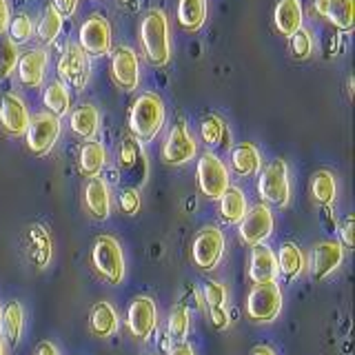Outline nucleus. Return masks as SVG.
I'll return each instance as SVG.
<instances>
[{"label":"nucleus","instance_id":"4be33fe9","mask_svg":"<svg viewBox=\"0 0 355 355\" xmlns=\"http://www.w3.org/2000/svg\"><path fill=\"white\" fill-rule=\"evenodd\" d=\"M85 202H87L89 214L96 220H105L111 209V196H109L107 182L100 180V178H92L85 187Z\"/></svg>","mask_w":355,"mask_h":355},{"label":"nucleus","instance_id":"a18cd8bd","mask_svg":"<svg viewBox=\"0 0 355 355\" xmlns=\"http://www.w3.org/2000/svg\"><path fill=\"white\" fill-rule=\"evenodd\" d=\"M169 355H196V353H193V349L189 347L187 342H178L175 347L171 349V353H169Z\"/></svg>","mask_w":355,"mask_h":355},{"label":"nucleus","instance_id":"4468645a","mask_svg":"<svg viewBox=\"0 0 355 355\" xmlns=\"http://www.w3.org/2000/svg\"><path fill=\"white\" fill-rule=\"evenodd\" d=\"M111 76L125 92H136L140 80V67L138 55L129 47H118L111 55Z\"/></svg>","mask_w":355,"mask_h":355},{"label":"nucleus","instance_id":"2f4dec72","mask_svg":"<svg viewBox=\"0 0 355 355\" xmlns=\"http://www.w3.org/2000/svg\"><path fill=\"white\" fill-rule=\"evenodd\" d=\"M202 140L211 147H222V149H229V129L227 125L222 122L220 116H207L202 120Z\"/></svg>","mask_w":355,"mask_h":355},{"label":"nucleus","instance_id":"423d86ee","mask_svg":"<svg viewBox=\"0 0 355 355\" xmlns=\"http://www.w3.org/2000/svg\"><path fill=\"white\" fill-rule=\"evenodd\" d=\"M282 306L280 286L275 282H260L247 297V315L255 322H271Z\"/></svg>","mask_w":355,"mask_h":355},{"label":"nucleus","instance_id":"f8f14e48","mask_svg":"<svg viewBox=\"0 0 355 355\" xmlns=\"http://www.w3.org/2000/svg\"><path fill=\"white\" fill-rule=\"evenodd\" d=\"M198 153V144L196 140L189 136L184 120L175 122L169 138L164 142V149H162V158L166 164H184L189 160H193Z\"/></svg>","mask_w":355,"mask_h":355},{"label":"nucleus","instance_id":"f03ea898","mask_svg":"<svg viewBox=\"0 0 355 355\" xmlns=\"http://www.w3.org/2000/svg\"><path fill=\"white\" fill-rule=\"evenodd\" d=\"M164 125V103L155 94H142L131 107L129 114V129L142 142L155 138Z\"/></svg>","mask_w":355,"mask_h":355},{"label":"nucleus","instance_id":"f3484780","mask_svg":"<svg viewBox=\"0 0 355 355\" xmlns=\"http://www.w3.org/2000/svg\"><path fill=\"white\" fill-rule=\"evenodd\" d=\"M315 11L338 31H351L355 22V0H315Z\"/></svg>","mask_w":355,"mask_h":355},{"label":"nucleus","instance_id":"0eeeda50","mask_svg":"<svg viewBox=\"0 0 355 355\" xmlns=\"http://www.w3.org/2000/svg\"><path fill=\"white\" fill-rule=\"evenodd\" d=\"M198 184L207 198L218 200L229 189V171L216 153H202L198 160Z\"/></svg>","mask_w":355,"mask_h":355},{"label":"nucleus","instance_id":"b1692460","mask_svg":"<svg viewBox=\"0 0 355 355\" xmlns=\"http://www.w3.org/2000/svg\"><path fill=\"white\" fill-rule=\"evenodd\" d=\"M220 216L229 225H238V222L247 214V200H244V193L236 187H229L220 198Z\"/></svg>","mask_w":355,"mask_h":355},{"label":"nucleus","instance_id":"c85d7f7f","mask_svg":"<svg viewBox=\"0 0 355 355\" xmlns=\"http://www.w3.org/2000/svg\"><path fill=\"white\" fill-rule=\"evenodd\" d=\"M105 160H107L105 147L96 140H89L80 149V171L89 178H98V173L105 166Z\"/></svg>","mask_w":355,"mask_h":355},{"label":"nucleus","instance_id":"37998d69","mask_svg":"<svg viewBox=\"0 0 355 355\" xmlns=\"http://www.w3.org/2000/svg\"><path fill=\"white\" fill-rule=\"evenodd\" d=\"M353 216L347 220V222H344V229H342V242L344 244H347V247H353V244H355V240H353Z\"/></svg>","mask_w":355,"mask_h":355},{"label":"nucleus","instance_id":"e433bc0d","mask_svg":"<svg viewBox=\"0 0 355 355\" xmlns=\"http://www.w3.org/2000/svg\"><path fill=\"white\" fill-rule=\"evenodd\" d=\"M31 240H33V258H36L38 266H44L49 262V255H51V242L47 231L42 227H31Z\"/></svg>","mask_w":355,"mask_h":355},{"label":"nucleus","instance_id":"79ce46f5","mask_svg":"<svg viewBox=\"0 0 355 355\" xmlns=\"http://www.w3.org/2000/svg\"><path fill=\"white\" fill-rule=\"evenodd\" d=\"M62 18H71L76 14V9H78V0H53V5H51Z\"/></svg>","mask_w":355,"mask_h":355},{"label":"nucleus","instance_id":"473e14b6","mask_svg":"<svg viewBox=\"0 0 355 355\" xmlns=\"http://www.w3.org/2000/svg\"><path fill=\"white\" fill-rule=\"evenodd\" d=\"M311 193H313L315 202L329 207L336 200V180L329 171H318L311 180Z\"/></svg>","mask_w":355,"mask_h":355},{"label":"nucleus","instance_id":"c756f323","mask_svg":"<svg viewBox=\"0 0 355 355\" xmlns=\"http://www.w3.org/2000/svg\"><path fill=\"white\" fill-rule=\"evenodd\" d=\"M92 331L96 336H111V333L118 331V315L114 306L109 302H100L94 306V313H92Z\"/></svg>","mask_w":355,"mask_h":355},{"label":"nucleus","instance_id":"a878e982","mask_svg":"<svg viewBox=\"0 0 355 355\" xmlns=\"http://www.w3.org/2000/svg\"><path fill=\"white\" fill-rule=\"evenodd\" d=\"M207 20V0H180L178 3V22L189 29L196 31L205 25Z\"/></svg>","mask_w":355,"mask_h":355},{"label":"nucleus","instance_id":"ea45409f","mask_svg":"<svg viewBox=\"0 0 355 355\" xmlns=\"http://www.w3.org/2000/svg\"><path fill=\"white\" fill-rule=\"evenodd\" d=\"M288 40H291V53L295 55V58H300V60L309 58L311 51H313V38H311V33L304 27L297 29Z\"/></svg>","mask_w":355,"mask_h":355},{"label":"nucleus","instance_id":"aec40b11","mask_svg":"<svg viewBox=\"0 0 355 355\" xmlns=\"http://www.w3.org/2000/svg\"><path fill=\"white\" fill-rule=\"evenodd\" d=\"M342 262V247L340 242H320L311 255V271L313 277H327L331 271H336Z\"/></svg>","mask_w":355,"mask_h":355},{"label":"nucleus","instance_id":"6ab92c4d","mask_svg":"<svg viewBox=\"0 0 355 355\" xmlns=\"http://www.w3.org/2000/svg\"><path fill=\"white\" fill-rule=\"evenodd\" d=\"M275 275H277V262L273 251L266 244H253L249 277L255 284H260V282H275Z\"/></svg>","mask_w":355,"mask_h":355},{"label":"nucleus","instance_id":"c9c22d12","mask_svg":"<svg viewBox=\"0 0 355 355\" xmlns=\"http://www.w3.org/2000/svg\"><path fill=\"white\" fill-rule=\"evenodd\" d=\"M18 58H20V55H18L16 42L11 38H7V36H0V80L14 73Z\"/></svg>","mask_w":355,"mask_h":355},{"label":"nucleus","instance_id":"f257e3e1","mask_svg":"<svg viewBox=\"0 0 355 355\" xmlns=\"http://www.w3.org/2000/svg\"><path fill=\"white\" fill-rule=\"evenodd\" d=\"M140 40L147 58L153 64H166L171 58V42H169V20L162 9H151L142 18Z\"/></svg>","mask_w":355,"mask_h":355},{"label":"nucleus","instance_id":"7c9ffc66","mask_svg":"<svg viewBox=\"0 0 355 355\" xmlns=\"http://www.w3.org/2000/svg\"><path fill=\"white\" fill-rule=\"evenodd\" d=\"M42 100H44V107L49 109V114L58 116V118L64 116L67 111H69V103H71V100H69V92H67V87L60 80H53V83L47 85Z\"/></svg>","mask_w":355,"mask_h":355},{"label":"nucleus","instance_id":"4c0bfd02","mask_svg":"<svg viewBox=\"0 0 355 355\" xmlns=\"http://www.w3.org/2000/svg\"><path fill=\"white\" fill-rule=\"evenodd\" d=\"M166 327H169V336L175 340V342H182L189 333V313L184 306H175L171 313H169V322H166Z\"/></svg>","mask_w":355,"mask_h":355},{"label":"nucleus","instance_id":"a19ab883","mask_svg":"<svg viewBox=\"0 0 355 355\" xmlns=\"http://www.w3.org/2000/svg\"><path fill=\"white\" fill-rule=\"evenodd\" d=\"M120 209L129 216H133L140 209V196L136 189H125V191L120 193Z\"/></svg>","mask_w":355,"mask_h":355},{"label":"nucleus","instance_id":"5701e85b","mask_svg":"<svg viewBox=\"0 0 355 355\" xmlns=\"http://www.w3.org/2000/svg\"><path fill=\"white\" fill-rule=\"evenodd\" d=\"M231 164H233V171H236L238 175H253L255 171H260V166H262L260 151L255 149V144L242 142L233 149Z\"/></svg>","mask_w":355,"mask_h":355},{"label":"nucleus","instance_id":"6e6552de","mask_svg":"<svg viewBox=\"0 0 355 355\" xmlns=\"http://www.w3.org/2000/svg\"><path fill=\"white\" fill-rule=\"evenodd\" d=\"M78 40V47L87 55H105L111 49V25L103 16H89L83 22Z\"/></svg>","mask_w":355,"mask_h":355},{"label":"nucleus","instance_id":"2eb2a0df","mask_svg":"<svg viewBox=\"0 0 355 355\" xmlns=\"http://www.w3.org/2000/svg\"><path fill=\"white\" fill-rule=\"evenodd\" d=\"M29 111L18 94H5L0 100V125L11 136H25L29 125Z\"/></svg>","mask_w":355,"mask_h":355},{"label":"nucleus","instance_id":"1a4fd4ad","mask_svg":"<svg viewBox=\"0 0 355 355\" xmlns=\"http://www.w3.org/2000/svg\"><path fill=\"white\" fill-rule=\"evenodd\" d=\"M89 58L87 53L78 47V44L69 42L60 53V60H58V73L64 83H69L76 89H83L89 83Z\"/></svg>","mask_w":355,"mask_h":355},{"label":"nucleus","instance_id":"9d476101","mask_svg":"<svg viewBox=\"0 0 355 355\" xmlns=\"http://www.w3.org/2000/svg\"><path fill=\"white\" fill-rule=\"evenodd\" d=\"M225 253V236L216 227H207L198 231L193 240V262L200 269H214Z\"/></svg>","mask_w":355,"mask_h":355},{"label":"nucleus","instance_id":"49530a36","mask_svg":"<svg viewBox=\"0 0 355 355\" xmlns=\"http://www.w3.org/2000/svg\"><path fill=\"white\" fill-rule=\"evenodd\" d=\"M38 355H58V351H55L53 344H49V342H42L40 347H38Z\"/></svg>","mask_w":355,"mask_h":355},{"label":"nucleus","instance_id":"f704fd0d","mask_svg":"<svg viewBox=\"0 0 355 355\" xmlns=\"http://www.w3.org/2000/svg\"><path fill=\"white\" fill-rule=\"evenodd\" d=\"M3 329H5V338L9 344H16L22 331V306L18 302H9L5 313H3Z\"/></svg>","mask_w":355,"mask_h":355},{"label":"nucleus","instance_id":"72a5a7b5","mask_svg":"<svg viewBox=\"0 0 355 355\" xmlns=\"http://www.w3.org/2000/svg\"><path fill=\"white\" fill-rule=\"evenodd\" d=\"M62 16L55 11L51 5L44 9V14H42V20H40V25H38V36L42 42H53L55 38L60 36V31H62Z\"/></svg>","mask_w":355,"mask_h":355},{"label":"nucleus","instance_id":"c03bdc74","mask_svg":"<svg viewBox=\"0 0 355 355\" xmlns=\"http://www.w3.org/2000/svg\"><path fill=\"white\" fill-rule=\"evenodd\" d=\"M9 7H7V3L5 0H0V33H3L7 27H9Z\"/></svg>","mask_w":355,"mask_h":355},{"label":"nucleus","instance_id":"dca6fc26","mask_svg":"<svg viewBox=\"0 0 355 355\" xmlns=\"http://www.w3.org/2000/svg\"><path fill=\"white\" fill-rule=\"evenodd\" d=\"M47 62H49V55L44 49H31L25 55H20L16 64L18 80L29 89L40 87L44 80V71H47Z\"/></svg>","mask_w":355,"mask_h":355},{"label":"nucleus","instance_id":"412c9836","mask_svg":"<svg viewBox=\"0 0 355 355\" xmlns=\"http://www.w3.org/2000/svg\"><path fill=\"white\" fill-rule=\"evenodd\" d=\"M302 18L304 14L300 0H280L275 5V14H273L275 29L286 38H291L297 29H302Z\"/></svg>","mask_w":355,"mask_h":355},{"label":"nucleus","instance_id":"58836bf2","mask_svg":"<svg viewBox=\"0 0 355 355\" xmlns=\"http://www.w3.org/2000/svg\"><path fill=\"white\" fill-rule=\"evenodd\" d=\"M9 33H11V40H14L16 44H22L27 42L31 38L33 33V22L27 14H18L16 18L9 20Z\"/></svg>","mask_w":355,"mask_h":355},{"label":"nucleus","instance_id":"09e8293b","mask_svg":"<svg viewBox=\"0 0 355 355\" xmlns=\"http://www.w3.org/2000/svg\"><path fill=\"white\" fill-rule=\"evenodd\" d=\"M0 355H5V351H3V344H0Z\"/></svg>","mask_w":355,"mask_h":355},{"label":"nucleus","instance_id":"ddd939ff","mask_svg":"<svg viewBox=\"0 0 355 355\" xmlns=\"http://www.w3.org/2000/svg\"><path fill=\"white\" fill-rule=\"evenodd\" d=\"M120 173L125 178V182L138 187L144 182L147 178V158H144V151L140 149V144L136 138H125L120 147Z\"/></svg>","mask_w":355,"mask_h":355},{"label":"nucleus","instance_id":"20e7f679","mask_svg":"<svg viewBox=\"0 0 355 355\" xmlns=\"http://www.w3.org/2000/svg\"><path fill=\"white\" fill-rule=\"evenodd\" d=\"M58 136H60V118L58 116L49 114V111H42V114H36L33 118H29L25 138H27V147L31 153H36V155L49 153L55 140H58Z\"/></svg>","mask_w":355,"mask_h":355},{"label":"nucleus","instance_id":"7ed1b4c3","mask_svg":"<svg viewBox=\"0 0 355 355\" xmlns=\"http://www.w3.org/2000/svg\"><path fill=\"white\" fill-rule=\"evenodd\" d=\"M92 262L96 271L107 277V282L118 284L125 277V258H122L120 244L111 236H100L94 244L92 251Z\"/></svg>","mask_w":355,"mask_h":355},{"label":"nucleus","instance_id":"bb28decb","mask_svg":"<svg viewBox=\"0 0 355 355\" xmlns=\"http://www.w3.org/2000/svg\"><path fill=\"white\" fill-rule=\"evenodd\" d=\"M205 300L209 304L214 324L218 329H225L229 324V318L225 313V309H222V304H225V300H227V288L222 284H218V282H207L205 284Z\"/></svg>","mask_w":355,"mask_h":355},{"label":"nucleus","instance_id":"393cba45","mask_svg":"<svg viewBox=\"0 0 355 355\" xmlns=\"http://www.w3.org/2000/svg\"><path fill=\"white\" fill-rule=\"evenodd\" d=\"M100 127V114L94 105H83L71 114V129L76 136L92 140Z\"/></svg>","mask_w":355,"mask_h":355},{"label":"nucleus","instance_id":"9b49d317","mask_svg":"<svg viewBox=\"0 0 355 355\" xmlns=\"http://www.w3.org/2000/svg\"><path fill=\"white\" fill-rule=\"evenodd\" d=\"M240 225V238L249 244H260L271 236L273 231V214L266 205L251 207L244 218L238 222Z\"/></svg>","mask_w":355,"mask_h":355},{"label":"nucleus","instance_id":"de8ad7c7","mask_svg":"<svg viewBox=\"0 0 355 355\" xmlns=\"http://www.w3.org/2000/svg\"><path fill=\"white\" fill-rule=\"evenodd\" d=\"M251 355H275V353H273V351H271L269 347H258V349H255V351H253Z\"/></svg>","mask_w":355,"mask_h":355},{"label":"nucleus","instance_id":"cd10ccee","mask_svg":"<svg viewBox=\"0 0 355 355\" xmlns=\"http://www.w3.org/2000/svg\"><path fill=\"white\" fill-rule=\"evenodd\" d=\"M277 271H280L284 277H288V280H293L295 275H300V271L304 269V258H302V251H300L295 244L286 242L280 247V251H277Z\"/></svg>","mask_w":355,"mask_h":355},{"label":"nucleus","instance_id":"39448f33","mask_svg":"<svg viewBox=\"0 0 355 355\" xmlns=\"http://www.w3.org/2000/svg\"><path fill=\"white\" fill-rule=\"evenodd\" d=\"M258 193L266 205L284 207L288 202V171L284 160H273L266 164V169L260 173L258 180Z\"/></svg>","mask_w":355,"mask_h":355},{"label":"nucleus","instance_id":"a211bd4d","mask_svg":"<svg viewBox=\"0 0 355 355\" xmlns=\"http://www.w3.org/2000/svg\"><path fill=\"white\" fill-rule=\"evenodd\" d=\"M129 331L140 340H147L155 327V304L149 297H136L129 306L127 315Z\"/></svg>","mask_w":355,"mask_h":355}]
</instances>
